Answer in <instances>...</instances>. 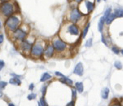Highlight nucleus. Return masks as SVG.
<instances>
[{"instance_id": "obj_1", "label": "nucleus", "mask_w": 123, "mask_h": 106, "mask_svg": "<svg viewBox=\"0 0 123 106\" xmlns=\"http://www.w3.org/2000/svg\"><path fill=\"white\" fill-rule=\"evenodd\" d=\"M19 23H20V20L19 19L17 18V16H10L9 18L6 21V26L9 29L10 31H16L18 28V25H19Z\"/></svg>"}, {"instance_id": "obj_2", "label": "nucleus", "mask_w": 123, "mask_h": 106, "mask_svg": "<svg viewBox=\"0 0 123 106\" xmlns=\"http://www.w3.org/2000/svg\"><path fill=\"white\" fill-rule=\"evenodd\" d=\"M0 11L5 16H10L14 12L13 5L12 3H8V2L2 3L1 6H0Z\"/></svg>"}, {"instance_id": "obj_3", "label": "nucleus", "mask_w": 123, "mask_h": 106, "mask_svg": "<svg viewBox=\"0 0 123 106\" xmlns=\"http://www.w3.org/2000/svg\"><path fill=\"white\" fill-rule=\"evenodd\" d=\"M44 53V47L40 43H35L31 48V54L34 57H40Z\"/></svg>"}, {"instance_id": "obj_4", "label": "nucleus", "mask_w": 123, "mask_h": 106, "mask_svg": "<svg viewBox=\"0 0 123 106\" xmlns=\"http://www.w3.org/2000/svg\"><path fill=\"white\" fill-rule=\"evenodd\" d=\"M53 46L54 49H55L56 51H64V50L66 49V43H65L64 42L62 41V40H60V39L54 40Z\"/></svg>"}, {"instance_id": "obj_5", "label": "nucleus", "mask_w": 123, "mask_h": 106, "mask_svg": "<svg viewBox=\"0 0 123 106\" xmlns=\"http://www.w3.org/2000/svg\"><path fill=\"white\" fill-rule=\"evenodd\" d=\"M82 16V14L79 12V10L74 9L71 13V17H70V20L73 22H76L77 20H79Z\"/></svg>"}, {"instance_id": "obj_6", "label": "nucleus", "mask_w": 123, "mask_h": 106, "mask_svg": "<svg viewBox=\"0 0 123 106\" xmlns=\"http://www.w3.org/2000/svg\"><path fill=\"white\" fill-rule=\"evenodd\" d=\"M26 36V33L24 32L22 29H18L16 31H14V37H15V39L18 40H24Z\"/></svg>"}, {"instance_id": "obj_7", "label": "nucleus", "mask_w": 123, "mask_h": 106, "mask_svg": "<svg viewBox=\"0 0 123 106\" xmlns=\"http://www.w3.org/2000/svg\"><path fill=\"white\" fill-rule=\"evenodd\" d=\"M73 73L75 74H77L79 76H82L84 73V68H83V65H82L81 62H79L75 66V69H74Z\"/></svg>"}, {"instance_id": "obj_8", "label": "nucleus", "mask_w": 123, "mask_h": 106, "mask_svg": "<svg viewBox=\"0 0 123 106\" xmlns=\"http://www.w3.org/2000/svg\"><path fill=\"white\" fill-rule=\"evenodd\" d=\"M67 32H69L71 35L74 36H77L79 34V29L77 28V26L75 25H71L68 26L67 29Z\"/></svg>"}, {"instance_id": "obj_9", "label": "nucleus", "mask_w": 123, "mask_h": 106, "mask_svg": "<svg viewBox=\"0 0 123 106\" xmlns=\"http://www.w3.org/2000/svg\"><path fill=\"white\" fill-rule=\"evenodd\" d=\"M21 48L23 51H29L31 48V44L28 41L25 40V41H22V43H21Z\"/></svg>"}, {"instance_id": "obj_10", "label": "nucleus", "mask_w": 123, "mask_h": 106, "mask_svg": "<svg viewBox=\"0 0 123 106\" xmlns=\"http://www.w3.org/2000/svg\"><path fill=\"white\" fill-rule=\"evenodd\" d=\"M53 51H54V47L53 45H49L48 47L46 48V50L44 51V54L48 58L51 57L53 55Z\"/></svg>"}, {"instance_id": "obj_11", "label": "nucleus", "mask_w": 123, "mask_h": 106, "mask_svg": "<svg viewBox=\"0 0 123 106\" xmlns=\"http://www.w3.org/2000/svg\"><path fill=\"white\" fill-rule=\"evenodd\" d=\"M60 81H61L62 83H65V84H67V85H69V86H71V85H72V83H73L72 80L70 79L69 78L66 77V76H63L62 78H61V79H60Z\"/></svg>"}, {"instance_id": "obj_12", "label": "nucleus", "mask_w": 123, "mask_h": 106, "mask_svg": "<svg viewBox=\"0 0 123 106\" xmlns=\"http://www.w3.org/2000/svg\"><path fill=\"white\" fill-rule=\"evenodd\" d=\"M85 5H86V8H87V12H90L94 10V3H92L90 1H87L85 3Z\"/></svg>"}, {"instance_id": "obj_13", "label": "nucleus", "mask_w": 123, "mask_h": 106, "mask_svg": "<svg viewBox=\"0 0 123 106\" xmlns=\"http://www.w3.org/2000/svg\"><path fill=\"white\" fill-rule=\"evenodd\" d=\"M105 21H106V19H105V17L103 16L100 18L99 22H98V30H99V32L102 33V31H103V25H104V22Z\"/></svg>"}, {"instance_id": "obj_14", "label": "nucleus", "mask_w": 123, "mask_h": 106, "mask_svg": "<svg viewBox=\"0 0 123 106\" xmlns=\"http://www.w3.org/2000/svg\"><path fill=\"white\" fill-rule=\"evenodd\" d=\"M115 17H116L115 14H114V13H111L110 15L106 18V24H107V25H110V24L114 20Z\"/></svg>"}, {"instance_id": "obj_15", "label": "nucleus", "mask_w": 123, "mask_h": 106, "mask_svg": "<svg viewBox=\"0 0 123 106\" xmlns=\"http://www.w3.org/2000/svg\"><path fill=\"white\" fill-rule=\"evenodd\" d=\"M108 95H109V89L108 87L103 89V91H102V98L104 99V100H107L108 97Z\"/></svg>"}, {"instance_id": "obj_16", "label": "nucleus", "mask_w": 123, "mask_h": 106, "mask_svg": "<svg viewBox=\"0 0 123 106\" xmlns=\"http://www.w3.org/2000/svg\"><path fill=\"white\" fill-rule=\"evenodd\" d=\"M9 83H11L12 85H21L22 82H21V80L18 78L16 77V78H12L9 81Z\"/></svg>"}, {"instance_id": "obj_17", "label": "nucleus", "mask_w": 123, "mask_h": 106, "mask_svg": "<svg viewBox=\"0 0 123 106\" xmlns=\"http://www.w3.org/2000/svg\"><path fill=\"white\" fill-rule=\"evenodd\" d=\"M51 75L48 74V73H44V74H43V75H42L41 79H40V82H46L48 81V80H49L51 79Z\"/></svg>"}, {"instance_id": "obj_18", "label": "nucleus", "mask_w": 123, "mask_h": 106, "mask_svg": "<svg viewBox=\"0 0 123 106\" xmlns=\"http://www.w3.org/2000/svg\"><path fill=\"white\" fill-rule=\"evenodd\" d=\"M75 88L80 93H81L84 91V86L82 82H76L75 83Z\"/></svg>"}, {"instance_id": "obj_19", "label": "nucleus", "mask_w": 123, "mask_h": 106, "mask_svg": "<svg viewBox=\"0 0 123 106\" xmlns=\"http://www.w3.org/2000/svg\"><path fill=\"white\" fill-rule=\"evenodd\" d=\"M114 14H115L116 17H123V9H120V8L115 9Z\"/></svg>"}, {"instance_id": "obj_20", "label": "nucleus", "mask_w": 123, "mask_h": 106, "mask_svg": "<svg viewBox=\"0 0 123 106\" xmlns=\"http://www.w3.org/2000/svg\"><path fill=\"white\" fill-rule=\"evenodd\" d=\"M89 26H90V23H88L87 25H86L85 28L84 29L83 33H82V38H83V39H85V36L87 35V33H88V31H89Z\"/></svg>"}, {"instance_id": "obj_21", "label": "nucleus", "mask_w": 123, "mask_h": 106, "mask_svg": "<svg viewBox=\"0 0 123 106\" xmlns=\"http://www.w3.org/2000/svg\"><path fill=\"white\" fill-rule=\"evenodd\" d=\"M111 11H112V8H111V7H110V8H108V9H107L106 11H105L104 15H103V16L105 17V19H106L107 17H108V16H109L110 14H111Z\"/></svg>"}, {"instance_id": "obj_22", "label": "nucleus", "mask_w": 123, "mask_h": 106, "mask_svg": "<svg viewBox=\"0 0 123 106\" xmlns=\"http://www.w3.org/2000/svg\"><path fill=\"white\" fill-rule=\"evenodd\" d=\"M39 105L40 106H46V105H47V103L45 102V100H44V97H42L41 99H40V102H39Z\"/></svg>"}, {"instance_id": "obj_23", "label": "nucleus", "mask_w": 123, "mask_h": 106, "mask_svg": "<svg viewBox=\"0 0 123 106\" xmlns=\"http://www.w3.org/2000/svg\"><path fill=\"white\" fill-rule=\"evenodd\" d=\"M114 65H115V67L117 68V69H122V65L120 61H116Z\"/></svg>"}, {"instance_id": "obj_24", "label": "nucleus", "mask_w": 123, "mask_h": 106, "mask_svg": "<svg viewBox=\"0 0 123 106\" xmlns=\"http://www.w3.org/2000/svg\"><path fill=\"white\" fill-rule=\"evenodd\" d=\"M92 41H93V39H91V38L87 40V42L85 43V47H89L92 46Z\"/></svg>"}, {"instance_id": "obj_25", "label": "nucleus", "mask_w": 123, "mask_h": 106, "mask_svg": "<svg viewBox=\"0 0 123 106\" xmlns=\"http://www.w3.org/2000/svg\"><path fill=\"white\" fill-rule=\"evenodd\" d=\"M7 85H8V83H7L6 82L1 81L0 82V89H4L7 86Z\"/></svg>"}, {"instance_id": "obj_26", "label": "nucleus", "mask_w": 123, "mask_h": 106, "mask_svg": "<svg viewBox=\"0 0 123 106\" xmlns=\"http://www.w3.org/2000/svg\"><path fill=\"white\" fill-rule=\"evenodd\" d=\"M35 97H36V94H34V93H32V94H31V95H29L27 96V99L29 100H35Z\"/></svg>"}, {"instance_id": "obj_27", "label": "nucleus", "mask_w": 123, "mask_h": 106, "mask_svg": "<svg viewBox=\"0 0 123 106\" xmlns=\"http://www.w3.org/2000/svg\"><path fill=\"white\" fill-rule=\"evenodd\" d=\"M112 51H113V52L115 53V54H118L119 52H120V51H119V50L117 49L116 47H113L112 48Z\"/></svg>"}, {"instance_id": "obj_28", "label": "nucleus", "mask_w": 123, "mask_h": 106, "mask_svg": "<svg viewBox=\"0 0 123 106\" xmlns=\"http://www.w3.org/2000/svg\"><path fill=\"white\" fill-rule=\"evenodd\" d=\"M4 65H5L4 61H3V60H0V71H1L2 69L4 67Z\"/></svg>"}, {"instance_id": "obj_29", "label": "nucleus", "mask_w": 123, "mask_h": 106, "mask_svg": "<svg viewBox=\"0 0 123 106\" xmlns=\"http://www.w3.org/2000/svg\"><path fill=\"white\" fill-rule=\"evenodd\" d=\"M46 89H47V86H44L43 89H42V97H44L45 92H46Z\"/></svg>"}, {"instance_id": "obj_30", "label": "nucleus", "mask_w": 123, "mask_h": 106, "mask_svg": "<svg viewBox=\"0 0 123 106\" xmlns=\"http://www.w3.org/2000/svg\"><path fill=\"white\" fill-rule=\"evenodd\" d=\"M72 98L73 100H75L76 98V91L75 89H72Z\"/></svg>"}, {"instance_id": "obj_31", "label": "nucleus", "mask_w": 123, "mask_h": 106, "mask_svg": "<svg viewBox=\"0 0 123 106\" xmlns=\"http://www.w3.org/2000/svg\"><path fill=\"white\" fill-rule=\"evenodd\" d=\"M102 42H103V43H104L106 46H108V43H107L106 40H105V39H104V37H103V36H102Z\"/></svg>"}, {"instance_id": "obj_32", "label": "nucleus", "mask_w": 123, "mask_h": 106, "mask_svg": "<svg viewBox=\"0 0 123 106\" xmlns=\"http://www.w3.org/2000/svg\"><path fill=\"white\" fill-rule=\"evenodd\" d=\"M29 89L31 90V91H32V90L34 89V84H33V83H31V84L29 86Z\"/></svg>"}, {"instance_id": "obj_33", "label": "nucleus", "mask_w": 123, "mask_h": 106, "mask_svg": "<svg viewBox=\"0 0 123 106\" xmlns=\"http://www.w3.org/2000/svg\"><path fill=\"white\" fill-rule=\"evenodd\" d=\"M3 42V34H0V44Z\"/></svg>"}, {"instance_id": "obj_34", "label": "nucleus", "mask_w": 123, "mask_h": 106, "mask_svg": "<svg viewBox=\"0 0 123 106\" xmlns=\"http://www.w3.org/2000/svg\"><path fill=\"white\" fill-rule=\"evenodd\" d=\"M67 106H70V105H71V106H73V105H75V101H71V102H70V103H68L67 105H66Z\"/></svg>"}, {"instance_id": "obj_35", "label": "nucleus", "mask_w": 123, "mask_h": 106, "mask_svg": "<svg viewBox=\"0 0 123 106\" xmlns=\"http://www.w3.org/2000/svg\"><path fill=\"white\" fill-rule=\"evenodd\" d=\"M55 74L57 76H61V77H63V76H64L63 74H62L61 73H59V72H55Z\"/></svg>"}, {"instance_id": "obj_36", "label": "nucleus", "mask_w": 123, "mask_h": 106, "mask_svg": "<svg viewBox=\"0 0 123 106\" xmlns=\"http://www.w3.org/2000/svg\"><path fill=\"white\" fill-rule=\"evenodd\" d=\"M81 1H83V0H75V2H76V3H80Z\"/></svg>"}, {"instance_id": "obj_37", "label": "nucleus", "mask_w": 123, "mask_h": 106, "mask_svg": "<svg viewBox=\"0 0 123 106\" xmlns=\"http://www.w3.org/2000/svg\"><path fill=\"white\" fill-rule=\"evenodd\" d=\"M2 96H3V92L0 91V97H2Z\"/></svg>"}, {"instance_id": "obj_38", "label": "nucleus", "mask_w": 123, "mask_h": 106, "mask_svg": "<svg viewBox=\"0 0 123 106\" xmlns=\"http://www.w3.org/2000/svg\"><path fill=\"white\" fill-rule=\"evenodd\" d=\"M8 105H12V106H14L13 104H12V103H8Z\"/></svg>"}, {"instance_id": "obj_39", "label": "nucleus", "mask_w": 123, "mask_h": 106, "mask_svg": "<svg viewBox=\"0 0 123 106\" xmlns=\"http://www.w3.org/2000/svg\"><path fill=\"white\" fill-rule=\"evenodd\" d=\"M1 28H2V25H1V22H0V29H1Z\"/></svg>"}, {"instance_id": "obj_40", "label": "nucleus", "mask_w": 123, "mask_h": 106, "mask_svg": "<svg viewBox=\"0 0 123 106\" xmlns=\"http://www.w3.org/2000/svg\"><path fill=\"white\" fill-rule=\"evenodd\" d=\"M121 52H122V55H123V49L122 50V51H121Z\"/></svg>"}, {"instance_id": "obj_41", "label": "nucleus", "mask_w": 123, "mask_h": 106, "mask_svg": "<svg viewBox=\"0 0 123 106\" xmlns=\"http://www.w3.org/2000/svg\"><path fill=\"white\" fill-rule=\"evenodd\" d=\"M0 1H3H3H5V0H0Z\"/></svg>"}]
</instances>
